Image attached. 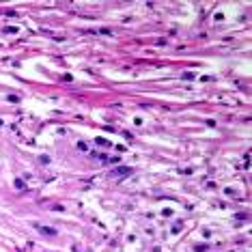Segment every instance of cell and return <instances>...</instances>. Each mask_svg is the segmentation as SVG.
<instances>
[{"label":"cell","mask_w":252,"mask_h":252,"mask_svg":"<svg viewBox=\"0 0 252 252\" xmlns=\"http://www.w3.org/2000/svg\"><path fill=\"white\" fill-rule=\"evenodd\" d=\"M34 228H37L39 233H43V235H56V228H50V226H41V224H34Z\"/></svg>","instance_id":"1"},{"label":"cell","mask_w":252,"mask_h":252,"mask_svg":"<svg viewBox=\"0 0 252 252\" xmlns=\"http://www.w3.org/2000/svg\"><path fill=\"white\" fill-rule=\"evenodd\" d=\"M131 168L129 166H119V168H114V174H119V177H125V174H129Z\"/></svg>","instance_id":"2"},{"label":"cell","mask_w":252,"mask_h":252,"mask_svg":"<svg viewBox=\"0 0 252 252\" xmlns=\"http://www.w3.org/2000/svg\"><path fill=\"white\" fill-rule=\"evenodd\" d=\"M13 183H15V188H17V190H26V183H24V179H15Z\"/></svg>","instance_id":"3"},{"label":"cell","mask_w":252,"mask_h":252,"mask_svg":"<svg viewBox=\"0 0 252 252\" xmlns=\"http://www.w3.org/2000/svg\"><path fill=\"white\" fill-rule=\"evenodd\" d=\"M95 142H97V145H101V147H110V142H108L106 138H99V136L95 138Z\"/></svg>","instance_id":"4"},{"label":"cell","mask_w":252,"mask_h":252,"mask_svg":"<svg viewBox=\"0 0 252 252\" xmlns=\"http://www.w3.org/2000/svg\"><path fill=\"white\" fill-rule=\"evenodd\" d=\"M5 32L7 34H13V32H17V28H5Z\"/></svg>","instance_id":"5"}]
</instances>
